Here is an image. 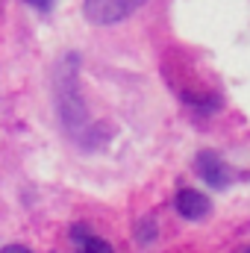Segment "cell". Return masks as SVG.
<instances>
[{"label": "cell", "mask_w": 250, "mask_h": 253, "mask_svg": "<svg viewBox=\"0 0 250 253\" xmlns=\"http://www.w3.org/2000/svg\"><path fill=\"white\" fill-rule=\"evenodd\" d=\"M138 6H144V0H85V18L106 27L129 18Z\"/></svg>", "instance_id": "1"}, {"label": "cell", "mask_w": 250, "mask_h": 253, "mask_svg": "<svg viewBox=\"0 0 250 253\" xmlns=\"http://www.w3.org/2000/svg\"><path fill=\"white\" fill-rule=\"evenodd\" d=\"M194 168H197V174H200L209 186H215V189H224V186H230V183L236 180V171H233L218 153H212V150H203V153L194 159Z\"/></svg>", "instance_id": "2"}, {"label": "cell", "mask_w": 250, "mask_h": 253, "mask_svg": "<svg viewBox=\"0 0 250 253\" xmlns=\"http://www.w3.org/2000/svg\"><path fill=\"white\" fill-rule=\"evenodd\" d=\"M177 209H180V215L183 218H191V221H197V218H203L206 212H209V197L206 194H200V191H180L177 194Z\"/></svg>", "instance_id": "3"}, {"label": "cell", "mask_w": 250, "mask_h": 253, "mask_svg": "<svg viewBox=\"0 0 250 253\" xmlns=\"http://www.w3.org/2000/svg\"><path fill=\"white\" fill-rule=\"evenodd\" d=\"M74 239H80V251L77 253H112L109 242H103V239H97V236H88L85 227H77V230H74Z\"/></svg>", "instance_id": "4"}, {"label": "cell", "mask_w": 250, "mask_h": 253, "mask_svg": "<svg viewBox=\"0 0 250 253\" xmlns=\"http://www.w3.org/2000/svg\"><path fill=\"white\" fill-rule=\"evenodd\" d=\"M27 3H30L33 9H39V12H47V9H50L56 0H27Z\"/></svg>", "instance_id": "5"}, {"label": "cell", "mask_w": 250, "mask_h": 253, "mask_svg": "<svg viewBox=\"0 0 250 253\" xmlns=\"http://www.w3.org/2000/svg\"><path fill=\"white\" fill-rule=\"evenodd\" d=\"M0 253H30V251H27L24 245H9V248H3Z\"/></svg>", "instance_id": "6"}, {"label": "cell", "mask_w": 250, "mask_h": 253, "mask_svg": "<svg viewBox=\"0 0 250 253\" xmlns=\"http://www.w3.org/2000/svg\"><path fill=\"white\" fill-rule=\"evenodd\" d=\"M245 253H250V248H248V251H245Z\"/></svg>", "instance_id": "7"}]
</instances>
